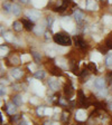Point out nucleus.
I'll return each instance as SVG.
<instances>
[{"instance_id": "nucleus-5", "label": "nucleus", "mask_w": 112, "mask_h": 125, "mask_svg": "<svg viewBox=\"0 0 112 125\" xmlns=\"http://www.w3.org/2000/svg\"><path fill=\"white\" fill-rule=\"evenodd\" d=\"M85 7H86V9H89V10H97L98 5H97V2H95V0H86Z\"/></svg>"}, {"instance_id": "nucleus-2", "label": "nucleus", "mask_w": 112, "mask_h": 125, "mask_svg": "<svg viewBox=\"0 0 112 125\" xmlns=\"http://www.w3.org/2000/svg\"><path fill=\"white\" fill-rule=\"evenodd\" d=\"M40 17V12L38 10H29L27 11V18L30 21H36Z\"/></svg>"}, {"instance_id": "nucleus-20", "label": "nucleus", "mask_w": 112, "mask_h": 125, "mask_svg": "<svg viewBox=\"0 0 112 125\" xmlns=\"http://www.w3.org/2000/svg\"><path fill=\"white\" fill-rule=\"evenodd\" d=\"M57 65L61 66L62 68H65V67H66L65 59H63V58H60V59H57Z\"/></svg>"}, {"instance_id": "nucleus-23", "label": "nucleus", "mask_w": 112, "mask_h": 125, "mask_svg": "<svg viewBox=\"0 0 112 125\" xmlns=\"http://www.w3.org/2000/svg\"><path fill=\"white\" fill-rule=\"evenodd\" d=\"M31 55H33V57L35 58V60H36L37 62H38L39 60H40V55H39L38 52H31Z\"/></svg>"}, {"instance_id": "nucleus-13", "label": "nucleus", "mask_w": 112, "mask_h": 125, "mask_svg": "<svg viewBox=\"0 0 112 125\" xmlns=\"http://www.w3.org/2000/svg\"><path fill=\"white\" fill-rule=\"evenodd\" d=\"M7 112L11 115L16 112V107H15V104H13V103H9V104L7 105Z\"/></svg>"}, {"instance_id": "nucleus-26", "label": "nucleus", "mask_w": 112, "mask_h": 125, "mask_svg": "<svg viewBox=\"0 0 112 125\" xmlns=\"http://www.w3.org/2000/svg\"><path fill=\"white\" fill-rule=\"evenodd\" d=\"M30 21V20H29ZM29 21H27V20H24L23 21V23L25 25V27H26V29H28V30H30L31 29V23L29 22Z\"/></svg>"}, {"instance_id": "nucleus-19", "label": "nucleus", "mask_w": 112, "mask_h": 125, "mask_svg": "<svg viewBox=\"0 0 112 125\" xmlns=\"http://www.w3.org/2000/svg\"><path fill=\"white\" fill-rule=\"evenodd\" d=\"M75 44L77 45L78 47H84V42L80 38V37H76L75 38Z\"/></svg>"}, {"instance_id": "nucleus-7", "label": "nucleus", "mask_w": 112, "mask_h": 125, "mask_svg": "<svg viewBox=\"0 0 112 125\" xmlns=\"http://www.w3.org/2000/svg\"><path fill=\"white\" fill-rule=\"evenodd\" d=\"M75 117L77 121H85L86 120V112L83 109H78L75 114Z\"/></svg>"}, {"instance_id": "nucleus-17", "label": "nucleus", "mask_w": 112, "mask_h": 125, "mask_svg": "<svg viewBox=\"0 0 112 125\" xmlns=\"http://www.w3.org/2000/svg\"><path fill=\"white\" fill-rule=\"evenodd\" d=\"M105 65L108 67H112V55H108L105 58Z\"/></svg>"}, {"instance_id": "nucleus-29", "label": "nucleus", "mask_w": 112, "mask_h": 125, "mask_svg": "<svg viewBox=\"0 0 112 125\" xmlns=\"http://www.w3.org/2000/svg\"><path fill=\"white\" fill-rule=\"evenodd\" d=\"M54 19L52 18V17H48V19H47V23H48V27H52L53 23H54Z\"/></svg>"}, {"instance_id": "nucleus-33", "label": "nucleus", "mask_w": 112, "mask_h": 125, "mask_svg": "<svg viewBox=\"0 0 112 125\" xmlns=\"http://www.w3.org/2000/svg\"><path fill=\"white\" fill-rule=\"evenodd\" d=\"M29 69H30L31 72H34V73H35V72H36V66H35L34 64H30V65H29Z\"/></svg>"}, {"instance_id": "nucleus-11", "label": "nucleus", "mask_w": 112, "mask_h": 125, "mask_svg": "<svg viewBox=\"0 0 112 125\" xmlns=\"http://www.w3.org/2000/svg\"><path fill=\"white\" fill-rule=\"evenodd\" d=\"M12 103L15 105H17V106H20V105H23V97H21L20 95H16V96H13Z\"/></svg>"}, {"instance_id": "nucleus-37", "label": "nucleus", "mask_w": 112, "mask_h": 125, "mask_svg": "<svg viewBox=\"0 0 112 125\" xmlns=\"http://www.w3.org/2000/svg\"><path fill=\"white\" fill-rule=\"evenodd\" d=\"M44 125H53V124H52L50 122H45V123H44Z\"/></svg>"}, {"instance_id": "nucleus-15", "label": "nucleus", "mask_w": 112, "mask_h": 125, "mask_svg": "<svg viewBox=\"0 0 112 125\" xmlns=\"http://www.w3.org/2000/svg\"><path fill=\"white\" fill-rule=\"evenodd\" d=\"M44 77H45L44 70H36V72H35V78H37V79H43Z\"/></svg>"}, {"instance_id": "nucleus-16", "label": "nucleus", "mask_w": 112, "mask_h": 125, "mask_svg": "<svg viewBox=\"0 0 112 125\" xmlns=\"http://www.w3.org/2000/svg\"><path fill=\"white\" fill-rule=\"evenodd\" d=\"M3 37H5V39L7 40V42H13V36L11 32H5L3 34Z\"/></svg>"}, {"instance_id": "nucleus-10", "label": "nucleus", "mask_w": 112, "mask_h": 125, "mask_svg": "<svg viewBox=\"0 0 112 125\" xmlns=\"http://www.w3.org/2000/svg\"><path fill=\"white\" fill-rule=\"evenodd\" d=\"M20 7L18 5H16V3H12V8H11V12H12L13 16H19L20 15Z\"/></svg>"}, {"instance_id": "nucleus-3", "label": "nucleus", "mask_w": 112, "mask_h": 125, "mask_svg": "<svg viewBox=\"0 0 112 125\" xmlns=\"http://www.w3.org/2000/svg\"><path fill=\"white\" fill-rule=\"evenodd\" d=\"M62 26L64 27V28L66 29V30L68 31H72L74 28V23L72 22V20H71L70 18H64L62 21Z\"/></svg>"}, {"instance_id": "nucleus-30", "label": "nucleus", "mask_w": 112, "mask_h": 125, "mask_svg": "<svg viewBox=\"0 0 112 125\" xmlns=\"http://www.w3.org/2000/svg\"><path fill=\"white\" fill-rule=\"evenodd\" d=\"M20 59H21V62H27V60H29V56L28 55H23Z\"/></svg>"}, {"instance_id": "nucleus-34", "label": "nucleus", "mask_w": 112, "mask_h": 125, "mask_svg": "<svg viewBox=\"0 0 112 125\" xmlns=\"http://www.w3.org/2000/svg\"><path fill=\"white\" fill-rule=\"evenodd\" d=\"M5 94H6V88L3 86H1V96H3Z\"/></svg>"}, {"instance_id": "nucleus-31", "label": "nucleus", "mask_w": 112, "mask_h": 125, "mask_svg": "<svg viewBox=\"0 0 112 125\" xmlns=\"http://www.w3.org/2000/svg\"><path fill=\"white\" fill-rule=\"evenodd\" d=\"M52 114H53V109H50V108L45 109V115H52Z\"/></svg>"}, {"instance_id": "nucleus-21", "label": "nucleus", "mask_w": 112, "mask_h": 125, "mask_svg": "<svg viewBox=\"0 0 112 125\" xmlns=\"http://www.w3.org/2000/svg\"><path fill=\"white\" fill-rule=\"evenodd\" d=\"M92 59H93L94 62H99V60L101 59V55H100L99 52H93V56H92Z\"/></svg>"}, {"instance_id": "nucleus-8", "label": "nucleus", "mask_w": 112, "mask_h": 125, "mask_svg": "<svg viewBox=\"0 0 112 125\" xmlns=\"http://www.w3.org/2000/svg\"><path fill=\"white\" fill-rule=\"evenodd\" d=\"M10 74L13 78H16V79H19V78L23 76V72H21L19 68H13V69H11Z\"/></svg>"}, {"instance_id": "nucleus-39", "label": "nucleus", "mask_w": 112, "mask_h": 125, "mask_svg": "<svg viewBox=\"0 0 112 125\" xmlns=\"http://www.w3.org/2000/svg\"><path fill=\"white\" fill-rule=\"evenodd\" d=\"M54 125H58V124H54Z\"/></svg>"}, {"instance_id": "nucleus-1", "label": "nucleus", "mask_w": 112, "mask_h": 125, "mask_svg": "<svg viewBox=\"0 0 112 125\" xmlns=\"http://www.w3.org/2000/svg\"><path fill=\"white\" fill-rule=\"evenodd\" d=\"M53 39H54V42L56 44L61 45V46H70L72 44V40H71L70 36H67L65 34H55Z\"/></svg>"}, {"instance_id": "nucleus-4", "label": "nucleus", "mask_w": 112, "mask_h": 125, "mask_svg": "<svg viewBox=\"0 0 112 125\" xmlns=\"http://www.w3.org/2000/svg\"><path fill=\"white\" fill-rule=\"evenodd\" d=\"M94 87L97 89H103L105 87V81L103 78H98L94 81Z\"/></svg>"}, {"instance_id": "nucleus-35", "label": "nucleus", "mask_w": 112, "mask_h": 125, "mask_svg": "<svg viewBox=\"0 0 112 125\" xmlns=\"http://www.w3.org/2000/svg\"><path fill=\"white\" fill-rule=\"evenodd\" d=\"M20 2H23V3H28L29 2V0H19Z\"/></svg>"}, {"instance_id": "nucleus-25", "label": "nucleus", "mask_w": 112, "mask_h": 125, "mask_svg": "<svg viewBox=\"0 0 112 125\" xmlns=\"http://www.w3.org/2000/svg\"><path fill=\"white\" fill-rule=\"evenodd\" d=\"M56 54H57V52H56V49L47 50V55H48V56H50V57H54V56H55Z\"/></svg>"}, {"instance_id": "nucleus-14", "label": "nucleus", "mask_w": 112, "mask_h": 125, "mask_svg": "<svg viewBox=\"0 0 112 125\" xmlns=\"http://www.w3.org/2000/svg\"><path fill=\"white\" fill-rule=\"evenodd\" d=\"M33 30H34V32L36 35L44 34V27H42V26H35L34 28H33Z\"/></svg>"}, {"instance_id": "nucleus-9", "label": "nucleus", "mask_w": 112, "mask_h": 125, "mask_svg": "<svg viewBox=\"0 0 112 125\" xmlns=\"http://www.w3.org/2000/svg\"><path fill=\"white\" fill-rule=\"evenodd\" d=\"M83 18H84V15L82 11H80V10L74 11V19L76 20V22H82Z\"/></svg>"}, {"instance_id": "nucleus-28", "label": "nucleus", "mask_w": 112, "mask_h": 125, "mask_svg": "<svg viewBox=\"0 0 112 125\" xmlns=\"http://www.w3.org/2000/svg\"><path fill=\"white\" fill-rule=\"evenodd\" d=\"M58 26H60V23H58V21L57 20H55L54 21V23H53V30L54 31H57V28H58Z\"/></svg>"}, {"instance_id": "nucleus-22", "label": "nucleus", "mask_w": 112, "mask_h": 125, "mask_svg": "<svg viewBox=\"0 0 112 125\" xmlns=\"http://www.w3.org/2000/svg\"><path fill=\"white\" fill-rule=\"evenodd\" d=\"M45 107H43V106H40V107H38L37 108V114L39 115V116H42V115H45Z\"/></svg>"}, {"instance_id": "nucleus-38", "label": "nucleus", "mask_w": 112, "mask_h": 125, "mask_svg": "<svg viewBox=\"0 0 112 125\" xmlns=\"http://www.w3.org/2000/svg\"><path fill=\"white\" fill-rule=\"evenodd\" d=\"M30 102H33V103H37L36 99H30Z\"/></svg>"}, {"instance_id": "nucleus-32", "label": "nucleus", "mask_w": 112, "mask_h": 125, "mask_svg": "<svg viewBox=\"0 0 112 125\" xmlns=\"http://www.w3.org/2000/svg\"><path fill=\"white\" fill-rule=\"evenodd\" d=\"M71 92H72V86H67V85H66L65 86V93L66 94H67V93L70 94Z\"/></svg>"}, {"instance_id": "nucleus-18", "label": "nucleus", "mask_w": 112, "mask_h": 125, "mask_svg": "<svg viewBox=\"0 0 112 125\" xmlns=\"http://www.w3.org/2000/svg\"><path fill=\"white\" fill-rule=\"evenodd\" d=\"M11 8H12V3L10 2H6L3 5V9H5L7 12H11Z\"/></svg>"}, {"instance_id": "nucleus-6", "label": "nucleus", "mask_w": 112, "mask_h": 125, "mask_svg": "<svg viewBox=\"0 0 112 125\" xmlns=\"http://www.w3.org/2000/svg\"><path fill=\"white\" fill-rule=\"evenodd\" d=\"M48 85H50V89H53V91H57L58 87H60V83L55 78H50V81H48Z\"/></svg>"}, {"instance_id": "nucleus-12", "label": "nucleus", "mask_w": 112, "mask_h": 125, "mask_svg": "<svg viewBox=\"0 0 112 125\" xmlns=\"http://www.w3.org/2000/svg\"><path fill=\"white\" fill-rule=\"evenodd\" d=\"M23 25L24 23L20 22V21H15L13 25H12V27H13V29H15L16 31H21L23 30Z\"/></svg>"}, {"instance_id": "nucleus-24", "label": "nucleus", "mask_w": 112, "mask_h": 125, "mask_svg": "<svg viewBox=\"0 0 112 125\" xmlns=\"http://www.w3.org/2000/svg\"><path fill=\"white\" fill-rule=\"evenodd\" d=\"M10 60H11V62H12V64H19V62H19V58L17 57L16 55H13L12 57L10 58Z\"/></svg>"}, {"instance_id": "nucleus-36", "label": "nucleus", "mask_w": 112, "mask_h": 125, "mask_svg": "<svg viewBox=\"0 0 112 125\" xmlns=\"http://www.w3.org/2000/svg\"><path fill=\"white\" fill-rule=\"evenodd\" d=\"M19 125H28V124H27V123L25 122V121H21V122L19 123Z\"/></svg>"}, {"instance_id": "nucleus-27", "label": "nucleus", "mask_w": 112, "mask_h": 125, "mask_svg": "<svg viewBox=\"0 0 112 125\" xmlns=\"http://www.w3.org/2000/svg\"><path fill=\"white\" fill-rule=\"evenodd\" d=\"M0 49H1V56H5V55H7L8 52V48L5 46H1L0 47Z\"/></svg>"}]
</instances>
